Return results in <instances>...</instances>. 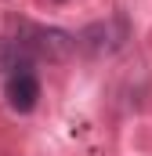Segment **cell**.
<instances>
[{"label":"cell","mask_w":152,"mask_h":156,"mask_svg":"<svg viewBox=\"0 0 152 156\" xmlns=\"http://www.w3.org/2000/svg\"><path fill=\"white\" fill-rule=\"evenodd\" d=\"M18 47L36 62H69L76 55V37L58 26H36V22H18Z\"/></svg>","instance_id":"cell-1"},{"label":"cell","mask_w":152,"mask_h":156,"mask_svg":"<svg viewBox=\"0 0 152 156\" xmlns=\"http://www.w3.org/2000/svg\"><path fill=\"white\" fill-rule=\"evenodd\" d=\"M73 37H76V51H83L91 58H105V55H116L130 40V26H127L123 15H112V18H102V22L83 26Z\"/></svg>","instance_id":"cell-2"},{"label":"cell","mask_w":152,"mask_h":156,"mask_svg":"<svg viewBox=\"0 0 152 156\" xmlns=\"http://www.w3.org/2000/svg\"><path fill=\"white\" fill-rule=\"evenodd\" d=\"M4 98H7V105L15 109V113H33L40 102V80L33 69H18V73H11L7 83H4Z\"/></svg>","instance_id":"cell-3"}]
</instances>
